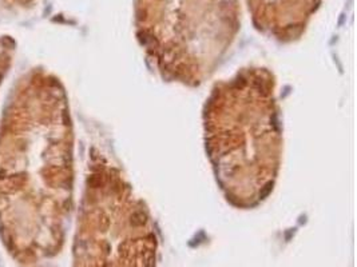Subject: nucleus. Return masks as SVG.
Here are the masks:
<instances>
[{
    "label": "nucleus",
    "instance_id": "nucleus-2",
    "mask_svg": "<svg viewBox=\"0 0 357 267\" xmlns=\"http://www.w3.org/2000/svg\"><path fill=\"white\" fill-rule=\"evenodd\" d=\"M203 139L222 195L236 208L272 194L282 160V127L274 73L248 66L213 85L202 111Z\"/></svg>",
    "mask_w": 357,
    "mask_h": 267
},
{
    "label": "nucleus",
    "instance_id": "nucleus-3",
    "mask_svg": "<svg viewBox=\"0 0 357 267\" xmlns=\"http://www.w3.org/2000/svg\"><path fill=\"white\" fill-rule=\"evenodd\" d=\"M157 235L146 203L118 166L91 152L78 213V267H155Z\"/></svg>",
    "mask_w": 357,
    "mask_h": 267
},
{
    "label": "nucleus",
    "instance_id": "nucleus-4",
    "mask_svg": "<svg viewBox=\"0 0 357 267\" xmlns=\"http://www.w3.org/2000/svg\"><path fill=\"white\" fill-rule=\"evenodd\" d=\"M11 63V58H9V46L6 42L0 40V84L3 82V78L6 75L8 66Z\"/></svg>",
    "mask_w": 357,
    "mask_h": 267
},
{
    "label": "nucleus",
    "instance_id": "nucleus-1",
    "mask_svg": "<svg viewBox=\"0 0 357 267\" xmlns=\"http://www.w3.org/2000/svg\"><path fill=\"white\" fill-rule=\"evenodd\" d=\"M74 130L57 78L20 83L0 127V226L12 242L52 251L74 202Z\"/></svg>",
    "mask_w": 357,
    "mask_h": 267
}]
</instances>
